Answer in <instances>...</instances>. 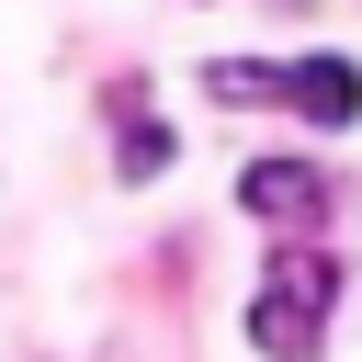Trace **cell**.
<instances>
[{
  "label": "cell",
  "mask_w": 362,
  "mask_h": 362,
  "mask_svg": "<svg viewBox=\"0 0 362 362\" xmlns=\"http://www.w3.org/2000/svg\"><path fill=\"white\" fill-rule=\"evenodd\" d=\"M339 283H351V272H339L328 249H272V272H260V294H249V339H260L272 362H317Z\"/></svg>",
  "instance_id": "obj_1"
},
{
  "label": "cell",
  "mask_w": 362,
  "mask_h": 362,
  "mask_svg": "<svg viewBox=\"0 0 362 362\" xmlns=\"http://www.w3.org/2000/svg\"><path fill=\"white\" fill-rule=\"evenodd\" d=\"M238 204H249L260 226H328V215H339V192H328L317 158H249V170H238Z\"/></svg>",
  "instance_id": "obj_2"
},
{
  "label": "cell",
  "mask_w": 362,
  "mask_h": 362,
  "mask_svg": "<svg viewBox=\"0 0 362 362\" xmlns=\"http://www.w3.org/2000/svg\"><path fill=\"white\" fill-rule=\"evenodd\" d=\"M294 113L305 124H362V68L351 57H294Z\"/></svg>",
  "instance_id": "obj_3"
},
{
  "label": "cell",
  "mask_w": 362,
  "mask_h": 362,
  "mask_svg": "<svg viewBox=\"0 0 362 362\" xmlns=\"http://www.w3.org/2000/svg\"><path fill=\"white\" fill-rule=\"evenodd\" d=\"M204 90L249 113V102H294V68H260V57H215V68H204Z\"/></svg>",
  "instance_id": "obj_4"
},
{
  "label": "cell",
  "mask_w": 362,
  "mask_h": 362,
  "mask_svg": "<svg viewBox=\"0 0 362 362\" xmlns=\"http://www.w3.org/2000/svg\"><path fill=\"white\" fill-rule=\"evenodd\" d=\"M113 124H124L113 170H124V181H158V170H170V124H147V113H136V90H113Z\"/></svg>",
  "instance_id": "obj_5"
}]
</instances>
